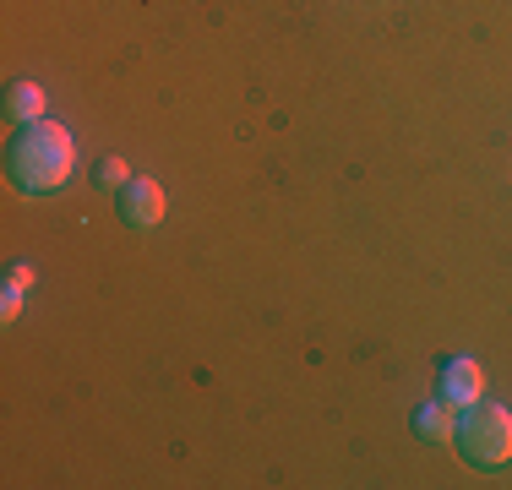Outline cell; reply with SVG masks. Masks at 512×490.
<instances>
[{
	"instance_id": "6da1fadb",
	"label": "cell",
	"mask_w": 512,
	"mask_h": 490,
	"mask_svg": "<svg viewBox=\"0 0 512 490\" xmlns=\"http://www.w3.org/2000/svg\"><path fill=\"white\" fill-rule=\"evenodd\" d=\"M71 169H77V142H71V131L55 126V120L22 126L6 147V175H11V186L28 191V196L60 191L71 180Z\"/></svg>"
},
{
	"instance_id": "7a4b0ae2",
	"label": "cell",
	"mask_w": 512,
	"mask_h": 490,
	"mask_svg": "<svg viewBox=\"0 0 512 490\" xmlns=\"http://www.w3.org/2000/svg\"><path fill=\"white\" fill-rule=\"evenodd\" d=\"M458 452L469 463H480V469H502V463L512 458V414L496 409V403H469L458 420Z\"/></svg>"
},
{
	"instance_id": "3957f363",
	"label": "cell",
	"mask_w": 512,
	"mask_h": 490,
	"mask_svg": "<svg viewBox=\"0 0 512 490\" xmlns=\"http://www.w3.org/2000/svg\"><path fill=\"white\" fill-rule=\"evenodd\" d=\"M164 213H169V196L158 180H126L120 186V224H131V229H153V224H164Z\"/></svg>"
},
{
	"instance_id": "277c9868",
	"label": "cell",
	"mask_w": 512,
	"mask_h": 490,
	"mask_svg": "<svg viewBox=\"0 0 512 490\" xmlns=\"http://www.w3.org/2000/svg\"><path fill=\"white\" fill-rule=\"evenodd\" d=\"M436 392H442L447 403H453V409H469V403H480L485 398V371L474 360H447L442 365V382H436Z\"/></svg>"
},
{
	"instance_id": "5b68a950",
	"label": "cell",
	"mask_w": 512,
	"mask_h": 490,
	"mask_svg": "<svg viewBox=\"0 0 512 490\" xmlns=\"http://www.w3.org/2000/svg\"><path fill=\"white\" fill-rule=\"evenodd\" d=\"M414 436L420 441H453L458 436V409L447 398H431V403H420V409H414Z\"/></svg>"
},
{
	"instance_id": "8992f818",
	"label": "cell",
	"mask_w": 512,
	"mask_h": 490,
	"mask_svg": "<svg viewBox=\"0 0 512 490\" xmlns=\"http://www.w3.org/2000/svg\"><path fill=\"white\" fill-rule=\"evenodd\" d=\"M6 115L17 120V126L44 120V88H39V82H17V88L6 93Z\"/></svg>"
},
{
	"instance_id": "52a82bcc",
	"label": "cell",
	"mask_w": 512,
	"mask_h": 490,
	"mask_svg": "<svg viewBox=\"0 0 512 490\" xmlns=\"http://www.w3.org/2000/svg\"><path fill=\"white\" fill-rule=\"evenodd\" d=\"M93 180H99L104 191H120L131 180V169H126V158H99V169H93Z\"/></svg>"
},
{
	"instance_id": "ba28073f",
	"label": "cell",
	"mask_w": 512,
	"mask_h": 490,
	"mask_svg": "<svg viewBox=\"0 0 512 490\" xmlns=\"http://www.w3.org/2000/svg\"><path fill=\"white\" fill-rule=\"evenodd\" d=\"M28 284H33V267L17 262V267H11V278H6V289H22V294H28Z\"/></svg>"
},
{
	"instance_id": "9c48e42d",
	"label": "cell",
	"mask_w": 512,
	"mask_h": 490,
	"mask_svg": "<svg viewBox=\"0 0 512 490\" xmlns=\"http://www.w3.org/2000/svg\"><path fill=\"white\" fill-rule=\"evenodd\" d=\"M17 311H22V289H6V300H0V316H6V322H17Z\"/></svg>"
}]
</instances>
